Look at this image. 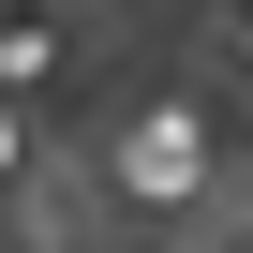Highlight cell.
<instances>
[{"label": "cell", "mask_w": 253, "mask_h": 253, "mask_svg": "<svg viewBox=\"0 0 253 253\" xmlns=\"http://www.w3.org/2000/svg\"><path fill=\"white\" fill-rule=\"evenodd\" d=\"M238 75H253V15H238Z\"/></svg>", "instance_id": "obj_2"}, {"label": "cell", "mask_w": 253, "mask_h": 253, "mask_svg": "<svg viewBox=\"0 0 253 253\" xmlns=\"http://www.w3.org/2000/svg\"><path fill=\"white\" fill-rule=\"evenodd\" d=\"M119 194H134V209H179V194H209V119H179V104H134V119H119Z\"/></svg>", "instance_id": "obj_1"}, {"label": "cell", "mask_w": 253, "mask_h": 253, "mask_svg": "<svg viewBox=\"0 0 253 253\" xmlns=\"http://www.w3.org/2000/svg\"><path fill=\"white\" fill-rule=\"evenodd\" d=\"M238 15H253V0H238Z\"/></svg>", "instance_id": "obj_3"}]
</instances>
